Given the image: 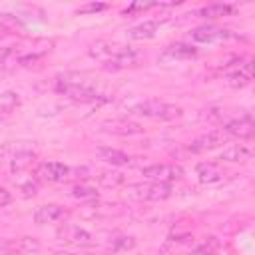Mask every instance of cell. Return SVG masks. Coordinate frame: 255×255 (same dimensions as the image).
<instances>
[{
    "instance_id": "cell-23",
    "label": "cell",
    "mask_w": 255,
    "mask_h": 255,
    "mask_svg": "<svg viewBox=\"0 0 255 255\" xmlns=\"http://www.w3.org/2000/svg\"><path fill=\"white\" fill-rule=\"evenodd\" d=\"M72 195L78 199H98V191L90 185H76L72 189Z\"/></svg>"
},
{
    "instance_id": "cell-18",
    "label": "cell",
    "mask_w": 255,
    "mask_h": 255,
    "mask_svg": "<svg viewBox=\"0 0 255 255\" xmlns=\"http://www.w3.org/2000/svg\"><path fill=\"white\" fill-rule=\"evenodd\" d=\"M96 153L102 161L112 163V165H126L129 161V155L122 149H116V147H98Z\"/></svg>"
},
{
    "instance_id": "cell-27",
    "label": "cell",
    "mask_w": 255,
    "mask_h": 255,
    "mask_svg": "<svg viewBox=\"0 0 255 255\" xmlns=\"http://www.w3.org/2000/svg\"><path fill=\"white\" fill-rule=\"evenodd\" d=\"M56 255H78V253H70V251H58Z\"/></svg>"
},
{
    "instance_id": "cell-1",
    "label": "cell",
    "mask_w": 255,
    "mask_h": 255,
    "mask_svg": "<svg viewBox=\"0 0 255 255\" xmlns=\"http://www.w3.org/2000/svg\"><path fill=\"white\" fill-rule=\"evenodd\" d=\"M90 56L102 64H106L108 68H128L133 66L139 60V54L124 44H116V42H108V40H98L96 44L90 46Z\"/></svg>"
},
{
    "instance_id": "cell-4",
    "label": "cell",
    "mask_w": 255,
    "mask_h": 255,
    "mask_svg": "<svg viewBox=\"0 0 255 255\" xmlns=\"http://www.w3.org/2000/svg\"><path fill=\"white\" fill-rule=\"evenodd\" d=\"M131 114L135 116H143V118H151V120H173L181 114V110L173 104H165L159 100H145L135 104L131 110Z\"/></svg>"
},
{
    "instance_id": "cell-6",
    "label": "cell",
    "mask_w": 255,
    "mask_h": 255,
    "mask_svg": "<svg viewBox=\"0 0 255 255\" xmlns=\"http://www.w3.org/2000/svg\"><path fill=\"white\" fill-rule=\"evenodd\" d=\"M227 139V133L223 129H209L201 135H197L191 143H189V151L191 153H203V151H211V149H217L225 143Z\"/></svg>"
},
{
    "instance_id": "cell-10",
    "label": "cell",
    "mask_w": 255,
    "mask_h": 255,
    "mask_svg": "<svg viewBox=\"0 0 255 255\" xmlns=\"http://www.w3.org/2000/svg\"><path fill=\"white\" fill-rule=\"evenodd\" d=\"M58 237L64 239V241H70V243H76V245H94L96 239L90 231H86L84 227L80 225H62L58 229Z\"/></svg>"
},
{
    "instance_id": "cell-20",
    "label": "cell",
    "mask_w": 255,
    "mask_h": 255,
    "mask_svg": "<svg viewBox=\"0 0 255 255\" xmlns=\"http://www.w3.org/2000/svg\"><path fill=\"white\" fill-rule=\"evenodd\" d=\"M34 153L32 151H26V149H18L12 157H10V163H12V171H24L32 165L34 161Z\"/></svg>"
},
{
    "instance_id": "cell-24",
    "label": "cell",
    "mask_w": 255,
    "mask_h": 255,
    "mask_svg": "<svg viewBox=\"0 0 255 255\" xmlns=\"http://www.w3.org/2000/svg\"><path fill=\"white\" fill-rule=\"evenodd\" d=\"M108 4H102V2H90V4H84L78 8V14H96V12H102L106 10Z\"/></svg>"
},
{
    "instance_id": "cell-3",
    "label": "cell",
    "mask_w": 255,
    "mask_h": 255,
    "mask_svg": "<svg viewBox=\"0 0 255 255\" xmlns=\"http://www.w3.org/2000/svg\"><path fill=\"white\" fill-rule=\"evenodd\" d=\"M128 197L133 201H163L171 195L169 183L145 181V183H131L128 185Z\"/></svg>"
},
{
    "instance_id": "cell-14",
    "label": "cell",
    "mask_w": 255,
    "mask_h": 255,
    "mask_svg": "<svg viewBox=\"0 0 255 255\" xmlns=\"http://www.w3.org/2000/svg\"><path fill=\"white\" fill-rule=\"evenodd\" d=\"M102 129L108 133H114V135H135V133L143 131V128L139 124L129 122V120H108L102 124Z\"/></svg>"
},
{
    "instance_id": "cell-21",
    "label": "cell",
    "mask_w": 255,
    "mask_h": 255,
    "mask_svg": "<svg viewBox=\"0 0 255 255\" xmlns=\"http://www.w3.org/2000/svg\"><path fill=\"white\" fill-rule=\"evenodd\" d=\"M98 181H100V185H104V187H118V185H122V183L126 181V177H124V173H120V171H102V173L98 175Z\"/></svg>"
},
{
    "instance_id": "cell-12",
    "label": "cell",
    "mask_w": 255,
    "mask_h": 255,
    "mask_svg": "<svg viewBox=\"0 0 255 255\" xmlns=\"http://www.w3.org/2000/svg\"><path fill=\"white\" fill-rule=\"evenodd\" d=\"M189 38L193 42H199V44H211V42L227 40L229 32L223 30V28H217V26H199V28L189 32Z\"/></svg>"
},
{
    "instance_id": "cell-5",
    "label": "cell",
    "mask_w": 255,
    "mask_h": 255,
    "mask_svg": "<svg viewBox=\"0 0 255 255\" xmlns=\"http://www.w3.org/2000/svg\"><path fill=\"white\" fill-rule=\"evenodd\" d=\"M141 175L149 181H157V183H169V181H177L183 177V167L175 165V163H153L141 169Z\"/></svg>"
},
{
    "instance_id": "cell-22",
    "label": "cell",
    "mask_w": 255,
    "mask_h": 255,
    "mask_svg": "<svg viewBox=\"0 0 255 255\" xmlns=\"http://www.w3.org/2000/svg\"><path fill=\"white\" fill-rule=\"evenodd\" d=\"M10 247L16 249V251H38V249H40V243H38V239H34V237H22V239H18L16 243H12Z\"/></svg>"
},
{
    "instance_id": "cell-8",
    "label": "cell",
    "mask_w": 255,
    "mask_h": 255,
    "mask_svg": "<svg viewBox=\"0 0 255 255\" xmlns=\"http://www.w3.org/2000/svg\"><path fill=\"white\" fill-rule=\"evenodd\" d=\"M70 167L60 163V161H44L38 165L36 169V177L38 179H44V181H52V183H58V181H64L68 179L70 175Z\"/></svg>"
},
{
    "instance_id": "cell-26",
    "label": "cell",
    "mask_w": 255,
    "mask_h": 255,
    "mask_svg": "<svg viewBox=\"0 0 255 255\" xmlns=\"http://www.w3.org/2000/svg\"><path fill=\"white\" fill-rule=\"evenodd\" d=\"M10 201H12L10 191H8V189H4V187H0V207H2V205H8Z\"/></svg>"
},
{
    "instance_id": "cell-2",
    "label": "cell",
    "mask_w": 255,
    "mask_h": 255,
    "mask_svg": "<svg viewBox=\"0 0 255 255\" xmlns=\"http://www.w3.org/2000/svg\"><path fill=\"white\" fill-rule=\"evenodd\" d=\"M56 92L70 100H76V102H94L100 96L96 92L94 84L90 80H84V76H80V74L60 76L56 80Z\"/></svg>"
},
{
    "instance_id": "cell-16",
    "label": "cell",
    "mask_w": 255,
    "mask_h": 255,
    "mask_svg": "<svg viewBox=\"0 0 255 255\" xmlns=\"http://www.w3.org/2000/svg\"><path fill=\"white\" fill-rule=\"evenodd\" d=\"M253 149L247 145V143H231L229 147H225L219 155V159H225V161H247L251 157Z\"/></svg>"
},
{
    "instance_id": "cell-13",
    "label": "cell",
    "mask_w": 255,
    "mask_h": 255,
    "mask_svg": "<svg viewBox=\"0 0 255 255\" xmlns=\"http://www.w3.org/2000/svg\"><path fill=\"white\" fill-rule=\"evenodd\" d=\"M195 56H197V48H195V46L177 42V44L167 46V48L161 52L159 60H161V62H177V60H189V58H195Z\"/></svg>"
},
{
    "instance_id": "cell-25",
    "label": "cell",
    "mask_w": 255,
    "mask_h": 255,
    "mask_svg": "<svg viewBox=\"0 0 255 255\" xmlns=\"http://www.w3.org/2000/svg\"><path fill=\"white\" fill-rule=\"evenodd\" d=\"M0 104H2V108H4L6 112H10L14 106H18V96H16V94H12V92H6V94H2Z\"/></svg>"
},
{
    "instance_id": "cell-19",
    "label": "cell",
    "mask_w": 255,
    "mask_h": 255,
    "mask_svg": "<svg viewBox=\"0 0 255 255\" xmlns=\"http://www.w3.org/2000/svg\"><path fill=\"white\" fill-rule=\"evenodd\" d=\"M233 12V6L231 4H223V2H213V4H207L203 8L197 10V16L201 18H219V16H227Z\"/></svg>"
},
{
    "instance_id": "cell-15",
    "label": "cell",
    "mask_w": 255,
    "mask_h": 255,
    "mask_svg": "<svg viewBox=\"0 0 255 255\" xmlns=\"http://www.w3.org/2000/svg\"><path fill=\"white\" fill-rule=\"evenodd\" d=\"M195 175H197V179L201 183H207V185L209 183H217V181L223 179L221 167L217 163H213V161H199L195 165Z\"/></svg>"
},
{
    "instance_id": "cell-17",
    "label": "cell",
    "mask_w": 255,
    "mask_h": 255,
    "mask_svg": "<svg viewBox=\"0 0 255 255\" xmlns=\"http://www.w3.org/2000/svg\"><path fill=\"white\" fill-rule=\"evenodd\" d=\"M159 26L161 24L157 20L141 22V24H137V26H133V28L128 30V38H131V40H147V38H153L155 32L159 30Z\"/></svg>"
},
{
    "instance_id": "cell-7",
    "label": "cell",
    "mask_w": 255,
    "mask_h": 255,
    "mask_svg": "<svg viewBox=\"0 0 255 255\" xmlns=\"http://www.w3.org/2000/svg\"><path fill=\"white\" fill-rule=\"evenodd\" d=\"M223 131L227 135H233V137H239V139H249L255 133V122H253L251 114H243L239 118H233V120L225 122Z\"/></svg>"
},
{
    "instance_id": "cell-11",
    "label": "cell",
    "mask_w": 255,
    "mask_h": 255,
    "mask_svg": "<svg viewBox=\"0 0 255 255\" xmlns=\"http://www.w3.org/2000/svg\"><path fill=\"white\" fill-rule=\"evenodd\" d=\"M253 74H255V64H253V60H243V62L227 76V84H229L231 88H245V86L251 84Z\"/></svg>"
},
{
    "instance_id": "cell-9",
    "label": "cell",
    "mask_w": 255,
    "mask_h": 255,
    "mask_svg": "<svg viewBox=\"0 0 255 255\" xmlns=\"http://www.w3.org/2000/svg\"><path fill=\"white\" fill-rule=\"evenodd\" d=\"M66 217H68V211L62 205H58V203H46V205H40L34 211V221L38 225L58 223V221H64Z\"/></svg>"
}]
</instances>
